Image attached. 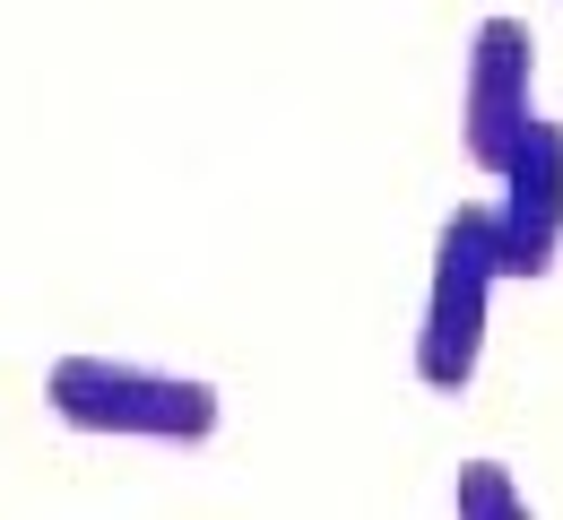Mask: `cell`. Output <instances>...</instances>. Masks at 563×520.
Wrapping results in <instances>:
<instances>
[{
    "label": "cell",
    "instance_id": "1",
    "mask_svg": "<svg viewBox=\"0 0 563 520\" xmlns=\"http://www.w3.org/2000/svg\"><path fill=\"white\" fill-rule=\"evenodd\" d=\"M53 417L78 434H131V443H209L217 434V390L191 373L113 365V356H62L44 373Z\"/></svg>",
    "mask_w": 563,
    "mask_h": 520
},
{
    "label": "cell",
    "instance_id": "2",
    "mask_svg": "<svg viewBox=\"0 0 563 520\" xmlns=\"http://www.w3.org/2000/svg\"><path fill=\"white\" fill-rule=\"evenodd\" d=\"M503 269V225L494 209H460L442 225V261H433V303H424V339H417V373L433 390H460L477 373V347H486V296Z\"/></svg>",
    "mask_w": 563,
    "mask_h": 520
},
{
    "label": "cell",
    "instance_id": "3",
    "mask_svg": "<svg viewBox=\"0 0 563 520\" xmlns=\"http://www.w3.org/2000/svg\"><path fill=\"white\" fill-rule=\"evenodd\" d=\"M529 26L486 18L477 26V62H468V156L486 174H511V156L529 140Z\"/></svg>",
    "mask_w": 563,
    "mask_h": 520
},
{
    "label": "cell",
    "instance_id": "4",
    "mask_svg": "<svg viewBox=\"0 0 563 520\" xmlns=\"http://www.w3.org/2000/svg\"><path fill=\"white\" fill-rule=\"evenodd\" d=\"M511 200L494 209L503 225V269L511 278H547L555 269V243H563V131L555 122H529V140L511 156Z\"/></svg>",
    "mask_w": 563,
    "mask_h": 520
},
{
    "label": "cell",
    "instance_id": "5",
    "mask_svg": "<svg viewBox=\"0 0 563 520\" xmlns=\"http://www.w3.org/2000/svg\"><path fill=\"white\" fill-rule=\"evenodd\" d=\"M451 504H460V512H511L520 495H511V486L494 477V460H477V468H468V477L451 486Z\"/></svg>",
    "mask_w": 563,
    "mask_h": 520
}]
</instances>
